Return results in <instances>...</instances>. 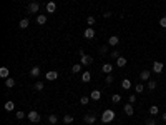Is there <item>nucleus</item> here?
<instances>
[{
	"label": "nucleus",
	"instance_id": "21",
	"mask_svg": "<svg viewBox=\"0 0 166 125\" xmlns=\"http://www.w3.org/2000/svg\"><path fill=\"white\" fill-rule=\"evenodd\" d=\"M150 113H151V115H158V113H159L158 105H151V107H150Z\"/></svg>",
	"mask_w": 166,
	"mask_h": 125
},
{
	"label": "nucleus",
	"instance_id": "6",
	"mask_svg": "<svg viewBox=\"0 0 166 125\" xmlns=\"http://www.w3.org/2000/svg\"><path fill=\"white\" fill-rule=\"evenodd\" d=\"M91 62H93V57H91V55H87V53H85V55L82 57V62H80V64H82V65H90Z\"/></svg>",
	"mask_w": 166,
	"mask_h": 125
},
{
	"label": "nucleus",
	"instance_id": "41",
	"mask_svg": "<svg viewBox=\"0 0 166 125\" xmlns=\"http://www.w3.org/2000/svg\"><path fill=\"white\" fill-rule=\"evenodd\" d=\"M103 17H105V19H108V17H111V12H105V15H103Z\"/></svg>",
	"mask_w": 166,
	"mask_h": 125
},
{
	"label": "nucleus",
	"instance_id": "31",
	"mask_svg": "<svg viewBox=\"0 0 166 125\" xmlns=\"http://www.w3.org/2000/svg\"><path fill=\"white\" fill-rule=\"evenodd\" d=\"M63 122H65V123H71V122H73V117H71V115H65V117H63Z\"/></svg>",
	"mask_w": 166,
	"mask_h": 125
},
{
	"label": "nucleus",
	"instance_id": "25",
	"mask_svg": "<svg viewBox=\"0 0 166 125\" xmlns=\"http://www.w3.org/2000/svg\"><path fill=\"white\" fill-rule=\"evenodd\" d=\"M5 85H7L8 88L15 87V80H13V78H5Z\"/></svg>",
	"mask_w": 166,
	"mask_h": 125
},
{
	"label": "nucleus",
	"instance_id": "42",
	"mask_svg": "<svg viewBox=\"0 0 166 125\" xmlns=\"http://www.w3.org/2000/svg\"><path fill=\"white\" fill-rule=\"evenodd\" d=\"M161 118H163L164 122H166V113H163V115H161Z\"/></svg>",
	"mask_w": 166,
	"mask_h": 125
},
{
	"label": "nucleus",
	"instance_id": "10",
	"mask_svg": "<svg viewBox=\"0 0 166 125\" xmlns=\"http://www.w3.org/2000/svg\"><path fill=\"white\" fill-rule=\"evenodd\" d=\"M38 8H40L38 3H37V2H32V3L28 5V12H30V13H37V12H38Z\"/></svg>",
	"mask_w": 166,
	"mask_h": 125
},
{
	"label": "nucleus",
	"instance_id": "34",
	"mask_svg": "<svg viewBox=\"0 0 166 125\" xmlns=\"http://www.w3.org/2000/svg\"><path fill=\"white\" fill-rule=\"evenodd\" d=\"M134 90H136L138 93H143V90H145V87H143V85H141V83H138V85H136V87H134Z\"/></svg>",
	"mask_w": 166,
	"mask_h": 125
},
{
	"label": "nucleus",
	"instance_id": "27",
	"mask_svg": "<svg viewBox=\"0 0 166 125\" xmlns=\"http://www.w3.org/2000/svg\"><path fill=\"white\" fill-rule=\"evenodd\" d=\"M148 88H150V90H155V88H156V82H155V80H148Z\"/></svg>",
	"mask_w": 166,
	"mask_h": 125
},
{
	"label": "nucleus",
	"instance_id": "19",
	"mask_svg": "<svg viewBox=\"0 0 166 125\" xmlns=\"http://www.w3.org/2000/svg\"><path fill=\"white\" fill-rule=\"evenodd\" d=\"M8 69L7 67H2V69H0V77H3V78H8Z\"/></svg>",
	"mask_w": 166,
	"mask_h": 125
},
{
	"label": "nucleus",
	"instance_id": "17",
	"mask_svg": "<svg viewBox=\"0 0 166 125\" xmlns=\"http://www.w3.org/2000/svg\"><path fill=\"white\" fill-rule=\"evenodd\" d=\"M150 75H151L150 70H143L141 75H140V78H141V80H150Z\"/></svg>",
	"mask_w": 166,
	"mask_h": 125
},
{
	"label": "nucleus",
	"instance_id": "33",
	"mask_svg": "<svg viewBox=\"0 0 166 125\" xmlns=\"http://www.w3.org/2000/svg\"><path fill=\"white\" fill-rule=\"evenodd\" d=\"M87 24H88L90 27H91L93 24H95V17H93V15H90V17H88V19H87Z\"/></svg>",
	"mask_w": 166,
	"mask_h": 125
},
{
	"label": "nucleus",
	"instance_id": "11",
	"mask_svg": "<svg viewBox=\"0 0 166 125\" xmlns=\"http://www.w3.org/2000/svg\"><path fill=\"white\" fill-rule=\"evenodd\" d=\"M90 99L91 100H100L101 99V92L100 90H93L91 93H90Z\"/></svg>",
	"mask_w": 166,
	"mask_h": 125
},
{
	"label": "nucleus",
	"instance_id": "8",
	"mask_svg": "<svg viewBox=\"0 0 166 125\" xmlns=\"http://www.w3.org/2000/svg\"><path fill=\"white\" fill-rule=\"evenodd\" d=\"M45 8H47L48 13H55V12H57V3H55V2H48Z\"/></svg>",
	"mask_w": 166,
	"mask_h": 125
},
{
	"label": "nucleus",
	"instance_id": "3",
	"mask_svg": "<svg viewBox=\"0 0 166 125\" xmlns=\"http://www.w3.org/2000/svg\"><path fill=\"white\" fill-rule=\"evenodd\" d=\"M83 37L85 38H88V40H91V38H95V30L91 29V27H88L87 30L83 32Z\"/></svg>",
	"mask_w": 166,
	"mask_h": 125
},
{
	"label": "nucleus",
	"instance_id": "16",
	"mask_svg": "<svg viewBox=\"0 0 166 125\" xmlns=\"http://www.w3.org/2000/svg\"><path fill=\"white\" fill-rule=\"evenodd\" d=\"M37 24L38 25H45L47 24V15H38L37 17Z\"/></svg>",
	"mask_w": 166,
	"mask_h": 125
},
{
	"label": "nucleus",
	"instance_id": "38",
	"mask_svg": "<svg viewBox=\"0 0 166 125\" xmlns=\"http://www.w3.org/2000/svg\"><path fill=\"white\" fill-rule=\"evenodd\" d=\"M23 117H27V115H25L23 112H17V118H19V120H22Z\"/></svg>",
	"mask_w": 166,
	"mask_h": 125
},
{
	"label": "nucleus",
	"instance_id": "4",
	"mask_svg": "<svg viewBox=\"0 0 166 125\" xmlns=\"http://www.w3.org/2000/svg\"><path fill=\"white\" fill-rule=\"evenodd\" d=\"M163 69H164V65L161 64V62H155V64H153V72L155 73H161Z\"/></svg>",
	"mask_w": 166,
	"mask_h": 125
},
{
	"label": "nucleus",
	"instance_id": "30",
	"mask_svg": "<svg viewBox=\"0 0 166 125\" xmlns=\"http://www.w3.org/2000/svg\"><path fill=\"white\" fill-rule=\"evenodd\" d=\"M88 102H90V99H88V97H87V95H83V97H82V99H80V104H82V105H87V104H88Z\"/></svg>",
	"mask_w": 166,
	"mask_h": 125
},
{
	"label": "nucleus",
	"instance_id": "18",
	"mask_svg": "<svg viewBox=\"0 0 166 125\" xmlns=\"http://www.w3.org/2000/svg\"><path fill=\"white\" fill-rule=\"evenodd\" d=\"M28 25H30V20H28V19H22V20H20V24H19L20 29H27Z\"/></svg>",
	"mask_w": 166,
	"mask_h": 125
},
{
	"label": "nucleus",
	"instance_id": "13",
	"mask_svg": "<svg viewBox=\"0 0 166 125\" xmlns=\"http://www.w3.org/2000/svg\"><path fill=\"white\" fill-rule=\"evenodd\" d=\"M121 87L125 88V90L131 88V82H130V78H123V80H121Z\"/></svg>",
	"mask_w": 166,
	"mask_h": 125
},
{
	"label": "nucleus",
	"instance_id": "9",
	"mask_svg": "<svg viewBox=\"0 0 166 125\" xmlns=\"http://www.w3.org/2000/svg\"><path fill=\"white\" fill-rule=\"evenodd\" d=\"M85 123H90V125H91V123H95L96 122V117H95V115H93V113H88V115H85Z\"/></svg>",
	"mask_w": 166,
	"mask_h": 125
},
{
	"label": "nucleus",
	"instance_id": "26",
	"mask_svg": "<svg viewBox=\"0 0 166 125\" xmlns=\"http://www.w3.org/2000/svg\"><path fill=\"white\" fill-rule=\"evenodd\" d=\"M43 82H37V83H35V90H37V92H42L43 90Z\"/></svg>",
	"mask_w": 166,
	"mask_h": 125
},
{
	"label": "nucleus",
	"instance_id": "22",
	"mask_svg": "<svg viewBox=\"0 0 166 125\" xmlns=\"http://www.w3.org/2000/svg\"><path fill=\"white\" fill-rule=\"evenodd\" d=\"M82 80L85 83L87 82H90V80H91V75H90V72H83V75H82Z\"/></svg>",
	"mask_w": 166,
	"mask_h": 125
},
{
	"label": "nucleus",
	"instance_id": "2",
	"mask_svg": "<svg viewBox=\"0 0 166 125\" xmlns=\"http://www.w3.org/2000/svg\"><path fill=\"white\" fill-rule=\"evenodd\" d=\"M27 118H28L30 122H33V123H38V122H40V115H38V112H35V110H32V112H28V115H27Z\"/></svg>",
	"mask_w": 166,
	"mask_h": 125
},
{
	"label": "nucleus",
	"instance_id": "24",
	"mask_svg": "<svg viewBox=\"0 0 166 125\" xmlns=\"http://www.w3.org/2000/svg\"><path fill=\"white\" fill-rule=\"evenodd\" d=\"M30 75H32V77H38V75H40V69H38V67H33V69L30 70Z\"/></svg>",
	"mask_w": 166,
	"mask_h": 125
},
{
	"label": "nucleus",
	"instance_id": "12",
	"mask_svg": "<svg viewBox=\"0 0 166 125\" xmlns=\"http://www.w3.org/2000/svg\"><path fill=\"white\" fill-rule=\"evenodd\" d=\"M118 43H120V37H116V35H113V37H110L108 38V45H118Z\"/></svg>",
	"mask_w": 166,
	"mask_h": 125
},
{
	"label": "nucleus",
	"instance_id": "39",
	"mask_svg": "<svg viewBox=\"0 0 166 125\" xmlns=\"http://www.w3.org/2000/svg\"><path fill=\"white\" fill-rule=\"evenodd\" d=\"M130 102L134 104V102H136V95H130Z\"/></svg>",
	"mask_w": 166,
	"mask_h": 125
},
{
	"label": "nucleus",
	"instance_id": "32",
	"mask_svg": "<svg viewBox=\"0 0 166 125\" xmlns=\"http://www.w3.org/2000/svg\"><path fill=\"white\" fill-rule=\"evenodd\" d=\"M48 122H50V123H57L58 117H57V115H50V117H48Z\"/></svg>",
	"mask_w": 166,
	"mask_h": 125
},
{
	"label": "nucleus",
	"instance_id": "37",
	"mask_svg": "<svg viewBox=\"0 0 166 125\" xmlns=\"http://www.w3.org/2000/svg\"><path fill=\"white\" fill-rule=\"evenodd\" d=\"M159 25L163 27V29H166V17H163V19L159 20Z\"/></svg>",
	"mask_w": 166,
	"mask_h": 125
},
{
	"label": "nucleus",
	"instance_id": "1",
	"mask_svg": "<svg viewBox=\"0 0 166 125\" xmlns=\"http://www.w3.org/2000/svg\"><path fill=\"white\" fill-rule=\"evenodd\" d=\"M116 117V115H115V112H113V110H105V112H103V115H101V122L103 123H110L111 122V120H113Z\"/></svg>",
	"mask_w": 166,
	"mask_h": 125
},
{
	"label": "nucleus",
	"instance_id": "23",
	"mask_svg": "<svg viewBox=\"0 0 166 125\" xmlns=\"http://www.w3.org/2000/svg\"><path fill=\"white\" fill-rule=\"evenodd\" d=\"M80 70H82V64H75L71 67V72L73 73H80Z\"/></svg>",
	"mask_w": 166,
	"mask_h": 125
},
{
	"label": "nucleus",
	"instance_id": "35",
	"mask_svg": "<svg viewBox=\"0 0 166 125\" xmlns=\"http://www.w3.org/2000/svg\"><path fill=\"white\" fill-rule=\"evenodd\" d=\"M111 57L113 59H120V50H113L111 52Z\"/></svg>",
	"mask_w": 166,
	"mask_h": 125
},
{
	"label": "nucleus",
	"instance_id": "7",
	"mask_svg": "<svg viewBox=\"0 0 166 125\" xmlns=\"http://www.w3.org/2000/svg\"><path fill=\"white\" fill-rule=\"evenodd\" d=\"M123 110H125V113H126L128 117H131V115L134 113V110H133V105H131V104H125Z\"/></svg>",
	"mask_w": 166,
	"mask_h": 125
},
{
	"label": "nucleus",
	"instance_id": "20",
	"mask_svg": "<svg viewBox=\"0 0 166 125\" xmlns=\"http://www.w3.org/2000/svg\"><path fill=\"white\" fill-rule=\"evenodd\" d=\"M111 70H113V65H111V64H105V65H103V73H111Z\"/></svg>",
	"mask_w": 166,
	"mask_h": 125
},
{
	"label": "nucleus",
	"instance_id": "5",
	"mask_svg": "<svg viewBox=\"0 0 166 125\" xmlns=\"http://www.w3.org/2000/svg\"><path fill=\"white\" fill-rule=\"evenodd\" d=\"M45 78H47L48 82H53V80H57V78H58V73L55 72V70H52V72H47Z\"/></svg>",
	"mask_w": 166,
	"mask_h": 125
},
{
	"label": "nucleus",
	"instance_id": "15",
	"mask_svg": "<svg viewBox=\"0 0 166 125\" xmlns=\"http://www.w3.org/2000/svg\"><path fill=\"white\" fill-rule=\"evenodd\" d=\"M13 109H15V104H13L12 100H8V102H5V110H7V112H12Z\"/></svg>",
	"mask_w": 166,
	"mask_h": 125
},
{
	"label": "nucleus",
	"instance_id": "29",
	"mask_svg": "<svg viewBox=\"0 0 166 125\" xmlns=\"http://www.w3.org/2000/svg\"><path fill=\"white\" fill-rule=\"evenodd\" d=\"M106 50H108V45H101L100 48H98V52H100L101 55H105V53H106Z\"/></svg>",
	"mask_w": 166,
	"mask_h": 125
},
{
	"label": "nucleus",
	"instance_id": "40",
	"mask_svg": "<svg viewBox=\"0 0 166 125\" xmlns=\"http://www.w3.org/2000/svg\"><path fill=\"white\" fill-rule=\"evenodd\" d=\"M111 82H113V77L108 73V77H106V83H111Z\"/></svg>",
	"mask_w": 166,
	"mask_h": 125
},
{
	"label": "nucleus",
	"instance_id": "14",
	"mask_svg": "<svg viewBox=\"0 0 166 125\" xmlns=\"http://www.w3.org/2000/svg\"><path fill=\"white\" fill-rule=\"evenodd\" d=\"M116 65H118L120 69H123V67L126 65V59H125V57H120V59H116Z\"/></svg>",
	"mask_w": 166,
	"mask_h": 125
},
{
	"label": "nucleus",
	"instance_id": "28",
	"mask_svg": "<svg viewBox=\"0 0 166 125\" xmlns=\"http://www.w3.org/2000/svg\"><path fill=\"white\" fill-rule=\"evenodd\" d=\"M120 100H121V95H118V93H115V95L111 97V102H113V104H118Z\"/></svg>",
	"mask_w": 166,
	"mask_h": 125
},
{
	"label": "nucleus",
	"instance_id": "36",
	"mask_svg": "<svg viewBox=\"0 0 166 125\" xmlns=\"http://www.w3.org/2000/svg\"><path fill=\"white\" fill-rule=\"evenodd\" d=\"M146 125H156V122H155V118H151V117H150V118L146 120Z\"/></svg>",
	"mask_w": 166,
	"mask_h": 125
}]
</instances>
